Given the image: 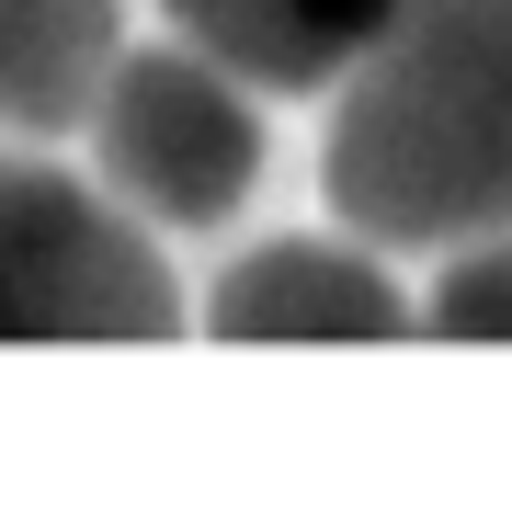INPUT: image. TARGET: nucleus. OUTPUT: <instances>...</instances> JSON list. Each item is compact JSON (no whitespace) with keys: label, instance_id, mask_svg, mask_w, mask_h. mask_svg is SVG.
<instances>
[{"label":"nucleus","instance_id":"nucleus-4","mask_svg":"<svg viewBox=\"0 0 512 512\" xmlns=\"http://www.w3.org/2000/svg\"><path fill=\"white\" fill-rule=\"evenodd\" d=\"M217 342H410V296L387 285L376 251L342 239H262L205 296Z\"/></svg>","mask_w":512,"mask_h":512},{"label":"nucleus","instance_id":"nucleus-6","mask_svg":"<svg viewBox=\"0 0 512 512\" xmlns=\"http://www.w3.org/2000/svg\"><path fill=\"white\" fill-rule=\"evenodd\" d=\"M114 46H126V0H0V137H69Z\"/></svg>","mask_w":512,"mask_h":512},{"label":"nucleus","instance_id":"nucleus-1","mask_svg":"<svg viewBox=\"0 0 512 512\" xmlns=\"http://www.w3.org/2000/svg\"><path fill=\"white\" fill-rule=\"evenodd\" d=\"M319 194L376 251L512 228V0H399L353 46Z\"/></svg>","mask_w":512,"mask_h":512},{"label":"nucleus","instance_id":"nucleus-5","mask_svg":"<svg viewBox=\"0 0 512 512\" xmlns=\"http://www.w3.org/2000/svg\"><path fill=\"white\" fill-rule=\"evenodd\" d=\"M160 12L239 92H330L399 0H160Z\"/></svg>","mask_w":512,"mask_h":512},{"label":"nucleus","instance_id":"nucleus-2","mask_svg":"<svg viewBox=\"0 0 512 512\" xmlns=\"http://www.w3.org/2000/svg\"><path fill=\"white\" fill-rule=\"evenodd\" d=\"M183 296L114 194L0 160V342H171Z\"/></svg>","mask_w":512,"mask_h":512},{"label":"nucleus","instance_id":"nucleus-7","mask_svg":"<svg viewBox=\"0 0 512 512\" xmlns=\"http://www.w3.org/2000/svg\"><path fill=\"white\" fill-rule=\"evenodd\" d=\"M410 330H433V342H512V228L456 239V274L410 308Z\"/></svg>","mask_w":512,"mask_h":512},{"label":"nucleus","instance_id":"nucleus-3","mask_svg":"<svg viewBox=\"0 0 512 512\" xmlns=\"http://www.w3.org/2000/svg\"><path fill=\"white\" fill-rule=\"evenodd\" d=\"M80 126H92L103 194L137 228H217L262 183L251 92H239L217 57H194L183 35L171 46H114V69H103V92H92Z\"/></svg>","mask_w":512,"mask_h":512}]
</instances>
